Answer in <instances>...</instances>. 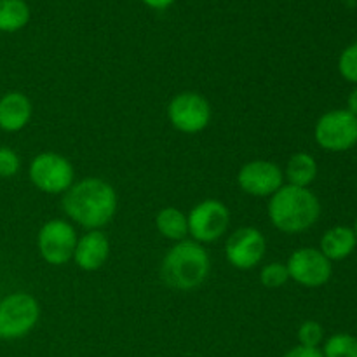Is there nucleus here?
I'll return each mask as SVG.
<instances>
[{"mask_svg":"<svg viewBox=\"0 0 357 357\" xmlns=\"http://www.w3.org/2000/svg\"><path fill=\"white\" fill-rule=\"evenodd\" d=\"M188 234L199 243H213L229 229L230 215L223 202L209 201L195 206L188 215Z\"/></svg>","mask_w":357,"mask_h":357,"instance_id":"nucleus-8","label":"nucleus"},{"mask_svg":"<svg viewBox=\"0 0 357 357\" xmlns=\"http://www.w3.org/2000/svg\"><path fill=\"white\" fill-rule=\"evenodd\" d=\"M289 279L288 267L282 264H268L267 267H264L260 274V281L265 288H281L282 284H286V281Z\"/></svg>","mask_w":357,"mask_h":357,"instance_id":"nucleus-21","label":"nucleus"},{"mask_svg":"<svg viewBox=\"0 0 357 357\" xmlns=\"http://www.w3.org/2000/svg\"><path fill=\"white\" fill-rule=\"evenodd\" d=\"M354 234H356V237H357V218H356V223H354Z\"/></svg>","mask_w":357,"mask_h":357,"instance_id":"nucleus-27","label":"nucleus"},{"mask_svg":"<svg viewBox=\"0 0 357 357\" xmlns=\"http://www.w3.org/2000/svg\"><path fill=\"white\" fill-rule=\"evenodd\" d=\"M338 72L347 82L357 86V42L344 49L338 58Z\"/></svg>","mask_w":357,"mask_h":357,"instance_id":"nucleus-20","label":"nucleus"},{"mask_svg":"<svg viewBox=\"0 0 357 357\" xmlns=\"http://www.w3.org/2000/svg\"><path fill=\"white\" fill-rule=\"evenodd\" d=\"M31 103L23 93H7L0 98V129L16 132L28 124Z\"/></svg>","mask_w":357,"mask_h":357,"instance_id":"nucleus-14","label":"nucleus"},{"mask_svg":"<svg viewBox=\"0 0 357 357\" xmlns=\"http://www.w3.org/2000/svg\"><path fill=\"white\" fill-rule=\"evenodd\" d=\"M286 176H288L289 185L295 187L309 188V185L316 180L317 176V162L310 153L298 152L288 160L286 166Z\"/></svg>","mask_w":357,"mask_h":357,"instance_id":"nucleus-16","label":"nucleus"},{"mask_svg":"<svg viewBox=\"0 0 357 357\" xmlns=\"http://www.w3.org/2000/svg\"><path fill=\"white\" fill-rule=\"evenodd\" d=\"M314 136L328 152H347L357 145V117L347 108L328 112L317 121Z\"/></svg>","mask_w":357,"mask_h":357,"instance_id":"nucleus-5","label":"nucleus"},{"mask_svg":"<svg viewBox=\"0 0 357 357\" xmlns=\"http://www.w3.org/2000/svg\"><path fill=\"white\" fill-rule=\"evenodd\" d=\"M347 110L351 112L352 115H356V117H357V87H354V89L351 91V94H349Z\"/></svg>","mask_w":357,"mask_h":357,"instance_id":"nucleus-25","label":"nucleus"},{"mask_svg":"<svg viewBox=\"0 0 357 357\" xmlns=\"http://www.w3.org/2000/svg\"><path fill=\"white\" fill-rule=\"evenodd\" d=\"M237 181L246 194L265 197L274 195L282 187V171L268 160H253L241 167Z\"/></svg>","mask_w":357,"mask_h":357,"instance_id":"nucleus-12","label":"nucleus"},{"mask_svg":"<svg viewBox=\"0 0 357 357\" xmlns=\"http://www.w3.org/2000/svg\"><path fill=\"white\" fill-rule=\"evenodd\" d=\"M30 20L24 0H0V31H17Z\"/></svg>","mask_w":357,"mask_h":357,"instance_id":"nucleus-17","label":"nucleus"},{"mask_svg":"<svg viewBox=\"0 0 357 357\" xmlns=\"http://www.w3.org/2000/svg\"><path fill=\"white\" fill-rule=\"evenodd\" d=\"M321 215V204L316 195L303 187H281L268 202V216L275 229L286 234L309 230Z\"/></svg>","mask_w":357,"mask_h":357,"instance_id":"nucleus-2","label":"nucleus"},{"mask_svg":"<svg viewBox=\"0 0 357 357\" xmlns=\"http://www.w3.org/2000/svg\"><path fill=\"white\" fill-rule=\"evenodd\" d=\"M357 246V237L354 229L345 225H338L324 232L321 239V253L330 261L344 260L354 253Z\"/></svg>","mask_w":357,"mask_h":357,"instance_id":"nucleus-15","label":"nucleus"},{"mask_svg":"<svg viewBox=\"0 0 357 357\" xmlns=\"http://www.w3.org/2000/svg\"><path fill=\"white\" fill-rule=\"evenodd\" d=\"M157 229L164 237L173 241H183L188 234V220L187 216L176 208H164L157 215Z\"/></svg>","mask_w":357,"mask_h":357,"instance_id":"nucleus-18","label":"nucleus"},{"mask_svg":"<svg viewBox=\"0 0 357 357\" xmlns=\"http://www.w3.org/2000/svg\"><path fill=\"white\" fill-rule=\"evenodd\" d=\"M209 274V257L195 241H180L169 250L162 261V279L174 289L188 291L206 281Z\"/></svg>","mask_w":357,"mask_h":357,"instance_id":"nucleus-3","label":"nucleus"},{"mask_svg":"<svg viewBox=\"0 0 357 357\" xmlns=\"http://www.w3.org/2000/svg\"><path fill=\"white\" fill-rule=\"evenodd\" d=\"M324 357H357V338L349 333H337L324 345Z\"/></svg>","mask_w":357,"mask_h":357,"instance_id":"nucleus-19","label":"nucleus"},{"mask_svg":"<svg viewBox=\"0 0 357 357\" xmlns=\"http://www.w3.org/2000/svg\"><path fill=\"white\" fill-rule=\"evenodd\" d=\"M323 326L319 323H316V321H305L298 330V340L300 345H303V347L317 349V345L323 342Z\"/></svg>","mask_w":357,"mask_h":357,"instance_id":"nucleus-22","label":"nucleus"},{"mask_svg":"<svg viewBox=\"0 0 357 357\" xmlns=\"http://www.w3.org/2000/svg\"><path fill=\"white\" fill-rule=\"evenodd\" d=\"M40 309L33 296L14 293L0 302V338H21L33 330Z\"/></svg>","mask_w":357,"mask_h":357,"instance_id":"nucleus-4","label":"nucleus"},{"mask_svg":"<svg viewBox=\"0 0 357 357\" xmlns=\"http://www.w3.org/2000/svg\"><path fill=\"white\" fill-rule=\"evenodd\" d=\"M169 121L178 131L181 132H199L206 129L211 119V107L197 93H181L171 100L167 107Z\"/></svg>","mask_w":357,"mask_h":357,"instance_id":"nucleus-9","label":"nucleus"},{"mask_svg":"<svg viewBox=\"0 0 357 357\" xmlns=\"http://www.w3.org/2000/svg\"><path fill=\"white\" fill-rule=\"evenodd\" d=\"M142 2L146 3L149 7H152V9H166V7H169L174 0H142Z\"/></svg>","mask_w":357,"mask_h":357,"instance_id":"nucleus-26","label":"nucleus"},{"mask_svg":"<svg viewBox=\"0 0 357 357\" xmlns=\"http://www.w3.org/2000/svg\"><path fill=\"white\" fill-rule=\"evenodd\" d=\"M225 255L234 267L243 271L257 267L265 255V237L253 227L236 230L227 241Z\"/></svg>","mask_w":357,"mask_h":357,"instance_id":"nucleus-11","label":"nucleus"},{"mask_svg":"<svg viewBox=\"0 0 357 357\" xmlns=\"http://www.w3.org/2000/svg\"><path fill=\"white\" fill-rule=\"evenodd\" d=\"M108 253H110V244L105 234L93 230L77 241L73 258H75V264L84 271H96L107 261Z\"/></svg>","mask_w":357,"mask_h":357,"instance_id":"nucleus-13","label":"nucleus"},{"mask_svg":"<svg viewBox=\"0 0 357 357\" xmlns=\"http://www.w3.org/2000/svg\"><path fill=\"white\" fill-rule=\"evenodd\" d=\"M30 180L45 194H61L72 187L73 167L58 153H40L30 166Z\"/></svg>","mask_w":357,"mask_h":357,"instance_id":"nucleus-6","label":"nucleus"},{"mask_svg":"<svg viewBox=\"0 0 357 357\" xmlns=\"http://www.w3.org/2000/svg\"><path fill=\"white\" fill-rule=\"evenodd\" d=\"M63 209L77 223L86 229L96 230L114 218L117 195L107 181L86 178L66 190Z\"/></svg>","mask_w":357,"mask_h":357,"instance_id":"nucleus-1","label":"nucleus"},{"mask_svg":"<svg viewBox=\"0 0 357 357\" xmlns=\"http://www.w3.org/2000/svg\"><path fill=\"white\" fill-rule=\"evenodd\" d=\"M20 171V157L7 146H0V176L10 178Z\"/></svg>","mask_w":357,"mask_h":357,"instance_id":"nucleus-23","label":"nucleus"},{"mask_svg":"<svg viewBox=\"0 0 357 357\" xmlns=\"http://www.w3.org/2000/svg\"><path fill=\"white\" fill-rule=\"evenodd\" d=\"M75 230L63 220H51L38 232V251L51 265L66 264L75 253Z\"/></svg>","mask_w":357,"mask_h":357,"instance_id":"nucleus-10","label":"nucleus"},{"mask_svg":"<svg viewBox=\"0 0 357 357\" xmlns=\"http://www.w3.org/2000/svg\"><path fill=\"white\" fill-rule=\"evenodd\" d=\"M284 357H324V356L319 349L303 347V345H298V347L291 349V351H289Z\"/></svg>","mask_w":357,"mask_h":357,"instance_id":"nucleus-24","label":"nucleus"},{"mask_svg":"<svg viewBox=\"0 0 357 357\" xmlns=\"http://www.w3.org/2000/svg\"><path fill=\"white\" fill-rule=\"evenodd\" d=\"M288 274L298 284L305 288H319L326 284L333 274L331 261L316 248L296 250L288 260Z\"/></svg>","mask_w":357,"mask_h":357,"instance_id":"nucleus-7","label":"nucleus"}]
</instances>
